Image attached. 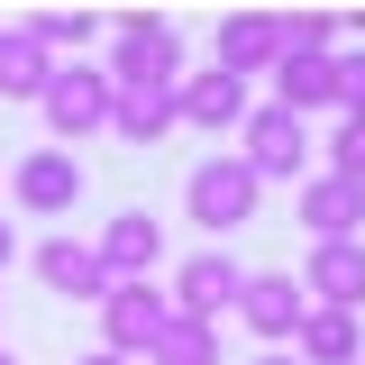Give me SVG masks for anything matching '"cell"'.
Masks as SVG:
<instances>
[{
  "mask_svg": "<svg viewBox=\"0 0 365 365\" xmlns=\"http://www.w3.org/2000/svg\"><path fill=\"white\" fill-rule=\"evenodd\" d=\"M110 101H119V83H110V64H55V83H46V128H55V146H83V137L110 128Z\"/></svg>",
  "mask_w": 365,
  "mask_h": 365,
  "instance_id": "cell-2",
  "label": "cell"
},
{
  "mask_svg": "<svg viewBox=\"0 0 365 365\" xmlns=\"http://www.w3.org/2000/svg\"><path fill=\"white\" fill-rule=\"evenodd\" d=\"M237 155L256 165V182H302L311 174V119H292L283 101H256L237 128Z\"/></svg>",
  "mask_w": 365,
  "mask_h": 365,
  "instance_id": "cell-4",
  "label": "cell"
},
{
  "mask_svg": "<svg viewBox=\"0 0 365 365\" xmlns=\"http://www.w3.org/2000/svg\"><path fill=\"white\" fill-rule=\"evenodd\" d=\"M0 365H19V356H9V347H0Z\"/></svg>",
  "mask_w": 365,
  "mask_h": 365,
  "instance_id": "cell-28",
  "label": "cell"
},
{
  "mask_svg": "<svg viewBox=\"0 0 365 365\" xmlns=\"http://www.w3.org/2000/svg\"><path fill=\"white\" fill-rule=\"evenodd\" d=\"M174 128H182L174 83H128L110 101V137H119V146H155V137H174Z\"/></svg>",
  "mask_w": 365,
  "mask_h": 365,
  "instance_id": "cell-15",
  "label": "cell"
},
{
  "mask_svg": "<svg viewBox=\"0 0 365 365\" xmlns=\"http://www.w3.org/2000/svg\"><path fill=\"white\" fill-rule=\"evenodd\" d=\"M9 265H19V228L0 220V274H9Z\"/></svg>",
  "mask_w": 365,
  "mask_h": 365,
  "instance_id": "cell-24",
  "label": "cell"
},
{
  "mask_svg": "<svg viewBox=\"0 0 365 365\" xmlns=\"http://www.w3.org/2000/svg\"><path fill=\"white\" fill-rule=\"evenodd\" d=\"M256 201H265V182H256L247 155H201V165L182 174V220L210 228V237L247 228V220H256Z\"/></svg>",
  "mask_w": 365,
  "mask_h": 365,
  "instance_id": "cell-1",
  "label": "cell"
},
{
  "mask_svg": "<svg viewBox=\"0 0 365 365\" xmlns=\"http://www.w3.org/2000/svg\"><path fill=\"white\" fill-rule=\"evenodd\" d=\"M9 201H19L28 220H64V210L83 201V155H73V146L19 155V165H9Z\"/></svg>",
  "mask_w": 365,
  "mask_h": 365,
  "instance_id": "cell-6",
  "label": "cell"
},
{
  "mask_svg": "<svg viewBox=\"0 0 365 365\" xmlns=\"http://www.w3.org/2000/svg\"><path fill=\"white\" fill-rule=\"evenodd\" d=\"M338 119H365V46H338Z\"/></svg>",
  "mask_w": 365,
  "mask_h": 365,
  "instance_id": "cell-23",
  "label": "cell"
},
{
  "mask_svg": "<svg viewBox=\"0 0 365 365\" xmlns=\"http://www.w3.org/2000/svg\"><path fill=\"white\" fill-rule=\"evenodd\" d=\"M28 265H37V283H46V292H64V302H101V292H110V265H101L91 237H46Z\"/></svg>",
  "mask_w": 365,
  "mask_h": 365,
  "instance_id": "cell-13",
  "label": "cell"
},
{
  "mask_svg": "<svg viewBox=\"0 0 365 365\" xmlns=\"http://www.w3.org/2000/svg\"><path fill=\"white\" fill-rule=\"evenodd\" d=\"M356 365H365V356H356Z\"/></svg>",
  "mask_w": 365,
  "mask_h": 365,
  "instance_id": "cell-29",
  "label": "cell"
},
{
  "mask_svg": "<svg viewBox=\"0 0 365 365\" xmlns=\"http://www.w3.org/2000/svg\"><path fill=\"white\" fill-rule=\"evenodd\" d=\"M46 83H55V55L28 28H0V101H46Z\"/></svg>",
  "mask_w": 365,
  "mask_h": 365,
  "instance_id": "cell-18",
  "label": "cell"
},
{
  "mask_svg": "<svg viewBox=\"0 0 365 365\" xmlns=\"http://www.w3.org/2000/svg\"><path fill=\"white\" fill-rule=\"evenodd\" d=\"M165 319H174V292H155V274L146 283H110L101 292V347L110 356H146L165 338Z\"/></svg>",
  "mask_w": 365,
  "mask_h": 365,
  "instance_id": "cell-5",
  "label": "cell"
},
{
  "mask_svg": "<svg viewBox=\"0 0 365 365\" xmlns=\"http://www.w3.org/2000/svg\"><path fill=\"white\" fill-rule=\"evenodd\" d=\"M237 292H247V265H237L228 247H201V256H182V265H174V311H192V319L237 311Z\"/></svg>",
  "mask_w": 365,
  "mask_h": 365,
  "instance_id": "cell-8",
  "label": "cell"
},
{
  "mask_svg": "<svg viewBox=\"0 0 365 365\" xmlns=\"http://www.w3.org/2000/svg\"><path fill=\"white\" fill-rule=\"evenodd\" d=\"M274 28H283V55H338L347 37V19H329V9H283Z\"/></svg>",
  "mask_w": 365,
  "mask_h": 365,
  "instance_id": "cell-21",
  "label": "cell"
},
{
  "mask_svg": "<svg viewBox=\"0 0 365 365\" xmlns=\"http://www.w3.org/2000/svg\"><path fill=\"white\" fill-rule=\"evenodd\" d=\"M101 247V265H110V283H146V274L165 265V220H146V210H119V220L91 237Z\"/></svg>",
  "mask_w": 365,
  "mask_h": 365,
  "instance_id": "cell-12",
  "label": "cell"
},
{
  "mask_svg": "<svg viewBox=\"0 0 365 365\" xmlns=\"http://www.w3.org/2000/svg\"><path fill=\"white\" fill-rule=\"evenodd\" d=\"M302 292H311L319 311H365V237L311 247V265H302Z\"/></svg>",
  "mask_w": 365,
  "mask_h": 365,
  "instance_id": "cell-14",
  "label": "cell"
},
{
  "mask_svg": "<svg viewBox=\"0 0 365 365\" xmlns=\"http://www.w3.org/2000/svg\"><path fill=\"white\" fill-rule=\"evenodd\" d=\"M256 365H302V356H283V347H265V356H256Z\"/></svg>",
  "mask_w": 365,
  "mask_h": 365,
  "instance_id": "cell-26",
  "label": "cell"
},
{
  "mask_svg": "<svg viewBox=\"0 0 365 365\" xmlns=\"http://www.w3.org/2000/svg\"><path fill=\"white\" fill-rule=\"evenodd\" d=\"M73 365H128V356H110V347H91V356H73Z\"/></svg>",
  "mask_w": 365,
  "mask_h": 365,
  "instance_id": "cell-25",
  "label": "cell"
},
{
  "mask_svg": "<svg viewBox=\"0 0 365 365\" xmlns=\"http://www.w3.org/2000/svg\"><path fill=\"white\" fill-rule=\"evenodd\" d=\"M319 155H329L319 174H347V182H365V119H338V128L319 137Z\"/></svg>",
  "mask_w": 365,
  "mask_h": 365,
  "instance_id": "cell-22",
  "label": "cell"
},
{
  "mask_svg": "<svg viewBox=\"0 0 365 365\" xmlns=\"http://www.w3.org/2000/svg\"><path fill=\"white\" fill-rule=\"evenodd\" d=\"M174 101H182V128H210V137H237L247 128V83L237 73H220V64H201V73H182L174 83Z\"/></svg>",
  "mask_w": 365,
  "mask_h": 365,
  "instance_id": "cell-9",
  "label": "cell"
},
{
  "mask_svg": "<svg viewBox=\"0 0 365 365\" xmlns=\"http://www.w3.org/2000/svg\"><path fill=\"white\" fill-rule=\"evenodd\" d=\"M192 64H182V28L174 19H155V9H137V19H119L110 28V83H182Z\"/></svg>",
  "mask_w": 365,
  "mask_h": 365,
  "instance_id": "cell-3",
  "label": "cell"
},
{
  "mask_svg": "<svg viewBox=\"0 0 365 365\" xmlns=\"http://www.w3.org/2000/svg\"><path fill=\"white\" fill-rule=\"evenodd\" d=\"M292 356L302 365H356L365 356V338H356V311H302V329H292Z\"/></svg>",
  "mask_w": 365,
  "mask_h": 365,
  "instance_id": "cell-17",
  "label": "cell"
},
{
  "mask_svg": "<svg viewBox=\"0 0 365 365\" xmlns=\"http://www.w3.org/2000/svg\"><path fill=\"white\" fill-rule=\"evenodd\" d=\"M292 210H302V228H311V247L365 237V182H347V174H302V182H292Z\"/></svg>",
  "mask_w": 365,
  "mask_h": 365,
  "instance_id": "cell-7",
  "label": "cell"
},
{
  "mask_svg": "<svg viewBox=\"0 0 365 365\" xmlns=\"http://www.w3.org/2000/svg\"><path fill=\"white\" fill-rule=\"evenodd\" d=\"M210 64L237 73V83H256V73L274 83V64H283V28H274L265 9H237V19H220V37H210Z\"/></svg>",
  "mask_w": 365,
  "mask_h": 365,
  "instance_id": "cell-10",
  "label": "cell"
},
{
  "mask_svg": "<svg viewBox=\"0 0 365 365\" xmlns=\"http://www.w3.org/2000/svg\"><path fill=\"white\" fill-rule=\"evenodd\" d=\"M302 311H311L302 274H247V292H237V319H247L265 347H283V338L302 329Z\"/></svg>",
  "mask_w": 365,
  "mask_h": 365,
  "instance_id": "cell-11",
  "label": "cell"
},
{
  "mask_svg": "<svg viewBox=\"0 0 365 365\" xmlns=\"http://www.w3.org/2000/svg\"><path fill=\"white\" fill-rule=\"evenodd\" d=\"M347 37H356V46H365V9H356V19H347Z\"/></svg>",
  "mask_w": 365,
  "mask_h": 365,
  "instance_id": "cell-27",
  "label": "cell"
},
{
  "mask_svg": "<svg viewBox=\"0 0 365 365\" xmlns=\"http://www.w3.org/2000/svg\"><path fill=\"white\" fill-rule=\"evenodd\" d=\"M28 37H37L55 64H73V55L101 37V19H91V9H37V19H28Z\"/></svg>",
  "mask_w": 365,
  "mask_h": 365,
  "instance_id": "cell-20",
  "label": "cell"
},
{
  "mask_svg": "<svg viewBox=\"0 0 365 365\" xmlns=\"http://www.w3.org/2000/svg\"><path fill=\"white\" fill-rule=\"evenodd\" d=\"M146 365H220V319L174 311V319H165V338L146 347Z\"/></svg>",
  "mask_w": 365,
  "mask_h": 365,
  "instance_id": "cell-19",
  "label": "cell"
},
{
  "mask_svg": "<svg viewBox=\"0 0 365 365\" xmlns=\"http://www.w3.org/2000/svg\"><path fill=\"white\" fill-rule=\"evenodd\" d=\"M274 101H283L292 119L338 110V55H283V64H274Z\"/></svg>",
  "mask_w": 365,
  "mask_h": 365,
  "instance_id": "cell-16",
  "label": "cell"
}]
</instances>
